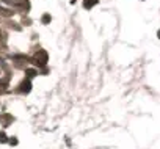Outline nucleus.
<instances>
[{"label":"nucleus","instance_id":"obj_1","mask_svg":"<svg viewBox=\"0 0 160 149\" xmlns=\"http://www.w3.org/2000/svg\"><path fill=\"white\" fill-rule=\"evenodd\" d=\"M35 63L39 64V66H44L47 63V53L44 50H39L36 55H35Z\"/></svg>","mask_w":160,"mask_h":149},{"label":"nucleus","instance_id":"obj_2","mask_svg":"<svg viewBox=\"0 0 160 149\" xmlns=\"http://www.w3.org/2000/svg\"><path fill=\"white\" fill-rule=\"evenodd\" d=\"M21 87H22V88H21V93H28L32 85H30V82H28V80H25V82H22V85H21Z\"/></svg>","mask_w":160,"mask_h":149},{"label":"nucleus","instance_id":"obj_3","mask_svg":"<svg viewBox=\"0 0 160 149\" xmlns=\"http://www.w3.org/2000/svg\"><path fill=\"white\" fill-rule=\"evenodd\" d=\"M96 3H98V0H85L83 5H85V8H91V7L96 5Z\"/></svg>","mask_w":160,"mask_h":149},{"label":"nucleus","instance_id":"obj_4","mask_svg":"<svg viewBox=\"0 0 160 149\" xmlns=\"http://www.w3.org/2000/svg\"><path fill=\"white\" fill-rule=\"evenodd\" d=\"M27 76H28V77H35V76H36V71L28 69V71H27Z\"/></svg>","mask_w":160,"mask_h":149},{"label":"nucleus","instance_id":"obj_5","mask_svg":"<svg viewBox=\"0 0 160 149\" xmlns=\"http://www.w3.org/2000/svg\"><path fill=\"white\" fill-rule=\"evenodd\" d=\"M0 143H7V137L3 132H0Z\"/></svg>","mask_w":160,"mask_h":149},{"label":"nucleus","instance_id":"obj_6","mask_svg":"<svg viewBox=\"0 0 160 149\" xmlns=\"http://www.w3.org/2000/svg\"><path fill=\"white\" fill-rule=\"evenodd\" d=\"M49 21H50V16H49V14H46V16L42 17V22H49Z\"/></svg>","mask_w":160,"mask_h":149}]
</instances>
